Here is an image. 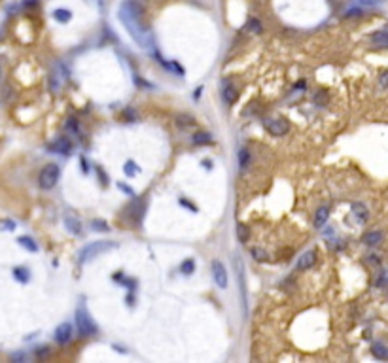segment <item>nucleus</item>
I'll return each mask as SVG.
<instances>
[{
  "mask_svg": "<svg viewBox=\"0 0 388 363\" xmlns=\"http://www.w3.org/2000/svg\"><path fill=\"white\" fill-rule=\"evenodd\" d=\"M119 21L123 23L131 38L138 46H142L146 50H150L154 46V38H152L150 27L144 23V10L142 6L135 2V0H125L119 6Z\"/></svg>",
  "mask_w": 388,
  "mask_h": 363,
  "instance_id": "obj_1",
  "label": "nucleus"
},
{
  "mask_svg": "<svg viewBox=\"0 0 388 363\" xmlns=\"http://www.w3.org/2000/svg\"><path fill=\"white\" fill-rule=\"evenodd\" d=\"M116 246L118 244L112 242V240H97V242H91V244L83 246V248L80 250V254H78V261H80V265L88 263V261L95 259V257L100 256V254H106V252L114 250Z\"/></svg>",
  "mask_w": 388,
  "mask_h": 363,
  "instance_id": "obj_2",
  "label": "nucleus"
},
{
  "mask_svg": "<svg viewBox=\"0 0 388 363\" xmlns=\"http://www.w3.org/2000/svg\"><path fill=\"white\" fill-rule=\"evenodd\" d=\"M59 176H61L59 165L55 163L46 165L44 169L40 170V174H38V186L42 189H53L57 186V182H59Z\"/></svg>",
  "mask_w": 388,
  "mask_h": 363,
  "instance_id": "obj_3",
  "label": "nucleus"
},
{
  "mask_svg": "<svg viewBox=\"0 0 388 363\" xmlns=\"http://www.w3.org/2000/svg\"><path fill=\"white\" fill-rule=\"evenodd\" d=\"M76 329L81 337H93L97 335V326L93 324V320L85 312V308H78L76 310Z\"/></svg>",
  "mask_w": 388,
  "mask_h": 363,
  "instance_id": "obj_4",
  "label": "nucleus"
},
{
  "mask_svg": "<svg viewBox=\"0 0 388 363\" xmlns=\"http://www.w3.org/2000/svg\"><path fill=\"white\" fill-rule=\"evenodd\" d=\"M263 127H265V131L271 132L273 137H284L290 129L288 121H284V119H265V121H263Z\"/></svg>",
  "mask_w": 388,
  "mask_h": 363,
  "instance_id": "obj_5",
  "label": "nucleus"
},
{
  "mask_svg": "<svg viewBox=\"0 0 388 363\" xmlns=\"http://www.w3.org/2000/svg\"><path fill=\"white\" fill-rule=\"evenodd\" d=\"M212 278L216 282V286L220 289H226L227 288V270H226V265L218 261V259H214L212 261Z\"/></svg>",
  "mask_w": 388,
  "mask_h": 363,
  "instance_id": "obj_6",
  "label": "nucleus"
},
{
  "mask_svg": "<svg viewBox=\"0 0 388 363\" xmlns=\"http://www.w3.org/2000/svg\"><path fill=\"white\" fill-rule=\"evenodd\" d=\"M69 76H67V70H63V66L59 64L53 72L50 74V89L53 93H59L61 87H63V80H67Z\"/></svg>",
  "mask_w": 388,
  "mask_h": 363,
  "instance_id": "obj_7",
  "label": "nucleus"
},
{
  "mask_svg": "<svg viewBox=\"0 0 388 363\" xmlns=\"http://www.w3.org/2000/svg\"><path fill=\"white\" fill-rule=\"evenodd\" d=\"M72 335H74L72 326H70V324H61V326L55 329V343L57 345H69Z\"/></svg>",
  "mask_w": 388,
  "mask_h": 363,
  "instance_id": "obj_8",
  "label": "nucleus"
},
{
  "mask_svg": "<svg viewBox=\"0 0 388 363\" xmlns=\"http://www.w3.org/2000/svg\"><path fill=\"white\" fill-rule=\"evenodd\" d=\"M50 150L55 151V153H61V155H69L70 151H72V142H70L67 137H59L55 142L50 146Z\"/></svg>",
  "mask_w": 388,
  "mask_h": 363,
  "instance_id": "obj_9",
  "label": "nucleus"
},
{
  "mask_svg": "<svg viewBox=\"0 0 388 363\" xmlns=\"http://www.w3.org/2000/svg\"><path fill=\"white\" fill-rule=\"evenodd\" d=\"M314 263H316V252L309 250L299 257V261H297V270H307V269H311Z\"/></svg>",
  "mask_w": 388,
  "mask_h": 363,
  "instance_id": "obj_10",
  "label": "nucleus"
},
{
  "mask_svg": "<svg viewBox=\"0 0 388 363\" xmlns=\"http://www.w3.org/2000/svg\"><path fill=\"white\" fill-rule=\"evenodd\" d=\"M382 238H384V235L381 231H370L362 237V242L365 246H379L382 242Z\"/></svg>",
  "mask_w": 388,
  "mask_h": 363,
  "instance_id": "obj_11",
  "label": "nucleus"
},
{
  "mask_svg": "<svg viewBox=\"0 0 388 363\" xmlns=\"http://www.w3.org/2000/svg\"><path fill=\"white\" fill-rule=\"evenodd\" d=\"M371 44L375 46V48H388V31H377L371 34Z\"/></svg>",
  "mask_w": 388,
  "mask_h": 363,
  "instance_id": "obj_12",
  "label": "nucleus"
},
{
  "mask_svg": "<svg viewBox=\"0 0 388 363\" xmlns=\"http://www.w3.org/2000/svg\"><path fill=\"white\" fill-rule=\"evenodd\" d=\"M64 225H67V229H69L72 235H80V233H81L80 219L74 218V216H70V214H67V216H64Z\"/></svg>",
  "mask_w": 388,
  "mask_h": 363,
  "instance_id": "obj_13",
  "label": "nucleus"
},
{
  "mask_svg": "<svg viewBox=\"0 0 388 363\" xmlns=\"http://www.w3.org/2000/svg\"><path fill=\"white\" fill-rule=\"evenodd\" d=\"M191 142H193L195 146H208V144H212V134L205 131H199L191 137Z\"/></svg>",
  "mask_w": 388,
  "mask_h": 363,
  "instance_id": "obj_14",
  "label": "nucleus"
},
{
  "mask_svg": "<svg viewBox=\"0 0 388 363\" xmlns=\"http://www.w3.org/2000/svg\"><path fill=\"white\" fill-rule=\"evenodd\" d=\"M328 218H330V208H328V207L318 208V210H316V214H314V227H316V229L324 227V223L328 221Z\"/></svg>",
  "mask_w": 388,
  "mask_h": 363,
  "instance_id": "obj_15",
  "label": "nucleus"
},
{
  "mask_svg": "<svg viewBox=\"0 0 388 363\" xmlns=\"http://www.w3.org/2000/svg\"><path fill=\"white\" fill-rule=\"evenodd\" d=\"M352 212H354L358 221H362V223L368 221V218H370V212H368L365 205H362V202H354V205H352Z\"/></svg>",
  "mask_w": 388,
  "mask_h": 363,
  "instance_id": "obj_16",
  "label": "nucleus"
},
{
  "mask_svg": "<svg viewBox=\"0 0 388 363\" xmlns=\"http://www.w3.org/2000/svg\"><path fill=\"white\" fill-rule=\"evenodd\" d=\"M237 97H239L237 89L233 87L229 82L224 83V99H226L227 104H235V102H237Z\"/></svg>",
  "mask_w": 388,
  "mask_h": 363,
  "instance_id": "obj_17",
  "label": "nucleus"
},
{
  "mask_svg": "<svg viewBox=\"0 0 388 363\" xmlns=\"http://www.w3.org/2000/svg\"><path fill=\"white\" fill-rule=\"evenodd\" d=\"M371 354H373V357H377V359L386 361L388 359V346L381 345V343H375V345L371 346Z\"/></svg>",
  "mask_w": 388,
  "mask_h": 363,
  "instance_id": "obj_18",
  "label": "nucleus"
},
{
  "mask_svg": "<svg viewBox=\"0 0 388 363\" xmlns=\"http://www.w3.org/2000/svg\"><path fill=\"white\" fill-rule=\"evenodd\" d=\"M248 167H250V151L246 148H241V151H239V169L246 170Z\"/></svg>",
  "mask_w": 388,
  "mask_h": 363,
  "instance_id": "obj_19",
  "label": "nucleus"
},
{
  "mask_svg": "<svg viewBox=\"0 0 388 363\" xmlns=\"http://www.w3.org/2000/svg\"><path fill=\"white\" fill-rule=\"evenodd\" d=\"M17 242H19V246H23L25 250H29V252H38V244L32 240L31 237H19L17 238Z\"/></svg>",
  "mask_w": 388,
  "mask_h": 363,
  "instance_id": "obj_20",
  "label": "nucleus"
},
{
  "mask_svg": "<svg viewBox=\"0 0 388 363\" xmlns=\"http://www.w3.org/2000/svg\"><path fill=\"white\" fill-rule=\"evenodd\" d=\"M246 31L256 32V34H262V32H263L262 21H260V19H256V17H250V19H248V23H246Z\"/></svg>",
  "mask_w": 388,
  "mask_h": 363,
  "instance_id": "obj_21",
  "label": "nucleus"
},
{
  "mask_svg": "<svg viewBox=\"0 0 388 363\" xmlns=\"http://www.w3.org/2000/svg\"><path fill=\"white\" fill-rule=\"evenodd\" d=\"M53 17H55L59 23H69L70 17H72V13H70V10L59 8V10H55V12H53Z\"/></svg>",
  "mask_w": 388,
  "mask_h": 363,
  "instance_id": "obj_22",
  "label": "nucleus"
},
{
  "mask_svg": "<svg viewBox=\"0 0 388 363\" xmlns=\"http://www.w3.org/2000/svg\"><path fill=\"white\" fill-rule=\"evenodd\" d=\"M13 276H15V280H19V282H29V278H31V275H29V270L25 269V267H15L13 269Z\"/></svg>",
  "mask_w": 388,
  "mask_h": 363,
  "instance_id": "obj_23",
  "label": "nucleus"
},
{
  "mask_svg": "<svg viewBox=\"0 0 388 363\" xmlns=\"http://www.w3.org/2000/svg\"><path fill=\"white\" fill-rule=\"evenodd\" d=\"M180 273H184L186 276L193 275L195 273V261L193 259H186V261L180 265Z\"/></svg>",
  "mask_w": 388,
  "mask_h": 363,
  "instance_id": "obj_24",
  "label": "nucleus"
},
{
  "mask_svg": "<svg viewBox=\"0 0 388 363\" xmlns=\"http://www.w3.org/2000/svg\"><path fill=\"white\" fill-rule=\"evenodd\" d=\"M237 237L241 242H246L248 240V237H250V231H248V227L243 225V223H239L237 225Z\"/></svg>",
  "mask_w": 388,
  "mask_h": 363,
  "instance_id": "obj_25",
  "label": "nucleus"
},
{
  "mask_svg": "<svg viewBox=\"0 0 388 363\" xmlns=\"http://www.w3.org/2000/svg\"><path fill=\"white\" fill-rule=\"evenodd\" d=\"M252 256L256 261H267L269 259V254L263 250V248H252Z\"/></svg>",
  "mask_w": 388,
  "mask_h": 363,
  "instance_id": "obj_26",
  "label": "nucleus"
},
{
  "mask_svg": "<svg viewBox=\"0 0 388 363\" xmlns=\"http://www.w3.org/2000/svg\"><path fill=\"white\" fill-rule=\"evenodd\" d=\"M123 170H125V174L129 176V178H133L135 174H138V172H140V169H138V165H137V163H133V161H127L125 167H123Z\"/></svg>",
  "mask_w": 388,
  "mask_h": 363,
  "instance_id": "obj_27",
  "label": "nucleus"
},
{
  "mask_svg": "<svg viewBox=\"0 0 388 363\" xmlns=\"http://www.w3.org/2000/svg\"><path fill=\"white\" fill-rule=\"evenodd\" d=\"M91 227H93L95 231H110V227H108V223L104 221V219H93L91 221Z\"/></svg>",
  "mask_w": 388,
  "mask_h": 363,
  "instance_id": "obj_28",
  "label": "nucleus"
},
{
  "mask_svg": "<svg viewBox=\"0 0 388 363\" xmlns=\"http://www.w3.org/2000/svg\"><path fill=\"white\" fill-rule=\"evenodd\" d=\"M176 123H178V127H191L195 125V119L191 118V116H180Z\"/></svg>",
  "mask_w": 388,
  "mask_h": 363,
  "instance_id": "obj_29",
  "label": "nucleus"
},
{
  "mask_svg": "<svg viewBox=\"0 0 388 363\" xmlns=\"http://www.w3.org/2000/svg\"><path fill=\"white\" fill-rule=\"evenodd\" d=\"M67 131H70L72 134H80V125H78L76 119H69L67 121Z\"/></svg>",
  "mask_w": 388,
  "mask_h": 363,
  "instance_id": "obj_30",
  "label": "nucleus"
},
{
  "mask_svg": "<svg viewBox=\"0 0 388 363\" xmlns=\"http://www.w3.org/2000/svg\"><path fill=\"white\" fill-rule=\"evenodd\" d=\"M379 87H381V89H388V70H386V72H382V74L379 76Z\"/></svg>",
  "mask_w": 388,
  "mask_h": 363,
  "instance_id": "obj_31",
  "label": "nucleus"
},
{
  "mask_svg": "<svg viewBox=\"0 0 388 363\" xmlns=\"http://www.w3.org/2000/svg\"><path fill=\"white\" fill-rule=\"evenodd\" d=\"M362 13H363V12L360 10V8H354V10H349V12L344 13V17H360Z\"/></svg>",
  "mask_w": 388,
  "mask_h": 363,
  "instance_id": "obj_32",
  "label": "nucleus"
},
{
  "mask_svg": "<svg viewBox=\"0 0 388 363\" xmlns=\"http://www.w3.org/2000/svg\"><path fill=\"white\" fill-rule=\"evenodd\" d=\"M48 354H50V348H48V346H40V350H38L36 356L38 357H46Z\"/></svg>",
  "mask_w": 388,
  "mask_h": 363,
  "instance_id": "obj_33",
  "label": "nucleus"
},
{
  "mask_svg": "<svg viewBox=\"0 0 388 363\" xmlns=\"http://www.w3.org/2000/svg\"><path fill=\"white\" fill-rule=\"evenodd\" d=\"M2 227H4V229H8V231H13V229H15V223H13V221H4V223H2Z\"/></svg>",
  "mask_w": 388,
  "mask_h": 363,
  "instance_id": "obj_34",
  "label": "nucleus"
},
{
  "mask_svg": "<svg viewBox=\"0 0 388 363\" xmlns=\"http://www.w3.org/2000/svg\"><path fill=\"white\" fill-rule=\"evenodd\" d=\"M38 4V0H23V6L27 8H32V6H36Z\"/></svg>",
  "mask_w": 388,
  "mask_h": 363,
  "instance_id": "obj_35",
  "label": "nucleus"
},
{
  "mask_svg": "<svg viewBox=\"0 0 388 363\" xmlns=\"http://www.w3.org/2000/svg\"><path fill=\"white\" fill-rule=\"evenodd\" d=\"M118 186H119V188H121V189H123V191H125V193H133L131 189L127 188V186H123V184H118Z\"/></svg>",
  "mask_w": 388,
  "mask_h": 363,
  "instance_id": "obj_36",
  "label": "nucleus"
},
{
  "mask_svg": "<svg viewBox=\"0 0 388 363\" xmlns=\"http://www.w3.org/2000/svg\"><path fill=\"white\" fill-rule=\"evenodd\" d=\"M370 257H371V259H370L371 263H379V261H381V259H379L377 256H370Z\"/></svg>",
  "mask_w": 388,
  "mask_h": 363,
  "instance_id": "obj_37",
  "label": "nucleus"
}]
</instances>
